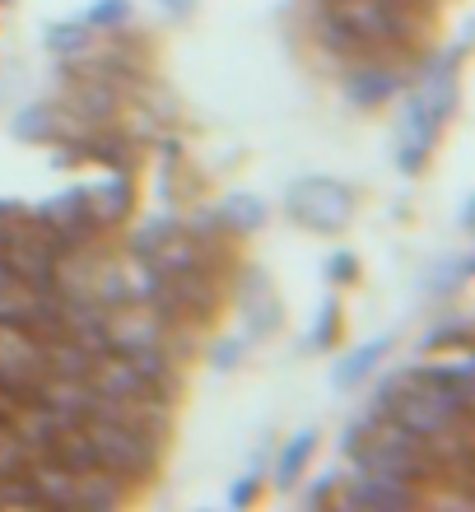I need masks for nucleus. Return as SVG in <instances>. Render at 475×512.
<instances>
[{"mask_svg":"<svg viewBox=\"0 0 475 512\" xmlns=\"http://www.w3.org/2000/svg\"><path fill=\"white\" fill-rule=\"evenodd\" d=\"M462 56V52H457ZM457 56H448V61H429V66L415 70V80L406 84V108H401V154H396V163H401V173L415 177L429 163V154H434L438 135H443V126H448L452 117V103H457Z\"/></svg>","mask_w":475,"mask_h":512,"instance_id":"f257e3e1","label":"nucleus"},{"mask_svg":"<svg viewBox=\"0 0 475 512\" xmlns=\"http://www.w3.org/2000/svg\"><path fill=\"white\" fill-rule=\"evenodd\" d=\"M89 447H94V466H103L108 475H117L122 485L145 489L163 466V443H154L150 433L122 429L108 419H84Z\"/></svg>","mask_w":475,"mask_h":512,"instance_id":"f03ea898","label":"nucleus"},{"mask_svg":"<svg viewBox=\"0 0 475 512\" xmlns=\"http://www.w3.org/2000/svg\"><path fill=\"white\" fill-rule=\"evenodd\" d=\"M229 280L233 275H224V270H182V275H168V280H154L150 303L168 322L205 331L219 317L224 298H229Z\"/></svg>","mask_w":475,"mask_h":512,"instance_id":"7ed1b4c3","label":"nucleus"},{"mask_svg":"<svg viewBox=\"0 0 475 512\" xmlns=\"http://www.w3.org/2000/svg\"><path fill=\"white\" fill-rule=\"evenodd\" d=\"M289 219L313 233H340L354 219V191L336 177H299L285 196Z\"/></svg>","mask_w":475,"mask_h":512,"instance_id":"20e7f679","label":"nucleus"},{"mask_svg":"<svg viewBox=\"0 0 475 512\" xmlns=\"http://www.w3.org/2000/svg\"><path fill=\"white\" fill-rule=\"evenodd\" d=\"M420 489L401 485V480H387V475H368V471H354L345 475V485L336 489V503L350 512H410L420 508Z\"/></svg>","mask_w":475,"mask_h":512,"instance_id":"39448f33","label":"nucleus"},{"mask_svg":"<svg viewBox=\"0 0 475 512\" xmlns=\"http://www.w3.org/2000/svg\"><path fill=\"white\" fill-rule=\"evenodd\" d=\"M229 289H238V312L252 336H275V326L285 322V308L271 289V275L266 270H252V266H238L233 270Z\"/></svg>","mask_w":475,"mask_h":512,"instance_id":"423d86ee","label":"nucleus"},{"mask_svg":"<svg viewBox=\"0 0 475 512\" xmlns=\"http://www.w3.org/2000/svg\"><path fill=\"white\" fill-rule=\"evenodd\" d=\"M89 215L98 219V229H122L126 219L136 215V177L131 173H117V168H108V177L103 182H89Z\"/></svg>","mask_w":475,"mask_h":512,"instance_id":"0eeeda50","label":"nucleus"},{"mask_svg":"<svg viewBox=\"0 0 475 512\" xmlns=\"http://www.w3.org/2000/svg\"><path fill=\"white\" fill-rule=\"evenodd\" d=\"M24 475L33 494H38V508H56V512L75 508V471H66L61 461H52L47 452H33L24 461Z\"/></svg>","mask_w":475,"mask_h":512,"instance_id":"6e6552de","label":"nucleus"},{"mask_svg":"<svg viewBox=\"0 0 475 512\" xmlns=\"http://www.w3.org/2000/svg\"><path fill=\"white\" fill-rule=\"evenodd\" d=\"M136 499V489L122 485L117 475H108L103 466L75 471V508L80 512H117Z\"/></svg>","mask_w":475,"mask_h":512,"instance_id":"1a4fd4ad","label":"nucleus"},{"mask_svg":"<svg viewBox=\"0 0 475 512\" xmlns=\"http://www.w3.org/2000/svg\"><path fill=\"white\" fill-rule=\"evenodd\" d=\"M317 452V429H299L294 438H289L280 452H275V471H271V485L280 489V494H289V489L303 480V471H308V461H313Z\"/></svg>","mask_w":475,"mask_h":512,"instance_id":"9d476101","label":"nucleus"},{"mask_svg":"<svg viewBox=\"0 0 475 512\" xmlns=\"http://www.w3.org/2000/svg\"><path fill=\"white\" fill-rule=\"evenodd\" d=\"M396 345V336H373L368 345H359V350H350L345 359H340L336 368H331V387H340V391H350V387H359V382L373 373V368L387 359V350Z\"/></svg>","mask_w":475,"mask_h":512,"instance_id":"9b49d317","label":"nucleus"},{"mask_svg":"<svg viewBox=\"0 0 475 512\" xmlns=\"http://www.w3.org/2000/svg\"><path fill=\"white\" fill-rule=\"evenodd\" d=\"M215 215L233 238H243V233H257L261 224H266V201L252 196V191H229V196L215 205Z\"/></svg>","mask_w":475,"mask_h":512,"instance_id":"f8f14e48","label":"nucleus"},{"mask_svg":"<svg viewBox=\"0 0 475 512\" xmlns=\"http://www.w3.org/2000/svg\"><path fill=\"white\" fill-rule=\"evenodd\" d=\"M42 452L52 461H61L66 471H89V466H94V447H89L84 424H61V429H52V438H47Z\"/></svg>","mask_w":475,"mask_h":512,"instance_id":"ddd939ff","label":"nucleus"},{"mask_svg":"<svg viewBox=\"0 0 475 512\" xmlns=\"http://www.w3.org/2000/svg\"><path fill=\"white\" fill-rule=\"evenodd\" d=\"M14 140H28V145H47V140H61L66 135V122H61V112L56 103H33L14 117Z\"/></svg>","mask_w":475,"mask_h":512,"instance_id":"4468645a","label":"nucleus"},{"mask_svg":"<svg viewBox=\"0 0 475 512\" xmlns=\"http://www.w3.org/2000/svg\"><path fill=\"white\" fill-rule=\"evenodd\" d=\"M410 382H434V387H448V391H462V396H475V368L471 359H457V364H420V368H406Z\"/></svg>","mask_w":475,"mask_h":512,"instance_id":"2eb2a0df","label":"nucleus"},{"mask_svg":"<svg viewBox=\"0 0 475 512\" xmlns=\"http://www.w3.org/2000/svg\"><path fill=\"white\" fill-rule=\"evenodd\" d=\"M94 47V28L84 24V19H70V24H52L47 28V52L70 61V56H80Z\"/></svg>","mask_w":475,"mask_h":512,"instance_id":"dca6fc26","label":"nucleus"},{"mask_svg":"<svg viewBox=\"0 0 475 512\" xmlns=\"http://www.w3.org/2000/svg\"><path fill=\"white\" fill-rule=\"evenodd\" d=\"M131 0H94L89 10H84V24L94 28V33H112V28H126L131 24Z\"/></svg>","mask_w":475,"mask_h":512,"instance_id":"f3484780","label":"nucleus"},{"mask_svg":"<svg viewBox=\"0 0 475 512\" xmlns=\"http://www.w3.org/2000/svg\"><path fill=\"white\" fill-rule=\"evenodd\" d=\"M424 350H471V322H466V317L438 322L434 331L424 336Z\"/></svg>","mask_w":475,"mask_h":512,"instance_id":"a211bd4d","label":"nucleus"},{"mask_svg":"<svg viewBox=\"0 0 475 512\" xmlns=\"http://www.w3.org/2000/svg\"><path fill=\"white\" fill-rule=\"evenodd\" d=\"M466 280H471V256H452L448 266L438 261V270L429 275V294H443V298H448V294H457Z\"/></svg>","mask_w":475,"mask_h":512,"instance_id":"6ab92c4d","label":"nucleus"},{"mask_svg":"<svg viewBox=\"0 0 475 512\" xmlns=\"http://www.w3.org/2000/svg\"><path fill=\"white\" fill-rule=\"evenodd\" d=\"M340 336V298H326L317 312L313 331H308V350H331V340Z\"/></svg>","mask_w":475,"mask_h":512,"instance_id":"aec40b11","label":"nucleus"},{"mask_svg":"<svg viewBox=\"0 0 475 512\" xmlns=\"http://www.w3.org/2000/svg\"><path fill=\"white\" fill-rule=\"evenodd\" d=\"M261 499V466H252L247 475H238L229 489V508H252Z\"/></svg>","mask_w":475,"mask_h":512,"instance_id":"412c9836","label":"nucleus"},{"mask_svg":"<svg viewBox=\"0 0 475 512\" xmlns=\"http://www.w3.org/2000/svg\"><path fill=\"white\" fill-rule=\"evenodd\" d=\"M326 280L331 284H354L359 280V261H354V252H331L326 256Z\"/></svg>","mask_w":475,"mask_h":512,"instance_id":"4be33fe9","label":"nucleus"},{"mask_svg":"<svg viewBox=\"0 0 475 512\" xmlns=\"http://www.w3.org/2000/svg\"><path fill=\"white\" fill-rule=\"evenodd\" d=\"M243 350H247V336H224L215 350H210V364H215V368H233L238 359H243Z\"/></svg>","mask_w":475,"mask_h":512,"instance_id":"5701e85b","label":"nucleus"},{"mask_svg":"<svg viewBox=\"0 0 475 512\" xmlns=\"http://www.w3.org/2000/svg\"><path fill=\"white\" fill-rule=\"evenodd\" d=\"M336 489H340V475L326 471L313 489H308V508H326V503H336Z\"/></svg>","mask_w":475,"mask_h":512,"instance_id":"b1692460","label":"nucleus"},{"mask_svg":"<svg viewBox=\"0 0 475 512\" xmlns=\"http://www.w3.org/2000/svg\"><path fill=\"white\" fill-rule=\"evenodd\" d=\"M159 5H163V10H168V14H177V19H182V14H191V10H196V0H159Z\"/></svg>","mask_w":475,"mask_h":512,"instance_id":"393cba45","label":"nucleus"},{"mask_svg":"<svg viewBox=\"0 0 475 512\" xmlns=\"http://www.w3.org/2000/svg\"><path fill=\"white\" fill-rule=\"evenodd\" d=\"M0 5H5V0H0Z\"/></svg>","mask_w":475,"mask_h":512,"instance_id":"a878e982","label":"nucleus"}]
</instances>
